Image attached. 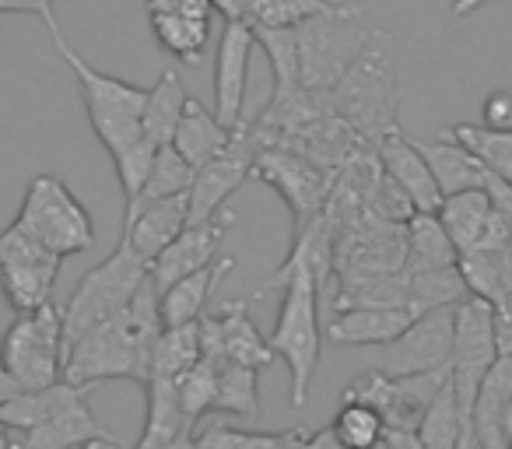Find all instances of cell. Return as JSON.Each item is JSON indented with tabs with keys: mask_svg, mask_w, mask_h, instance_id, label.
<instances>
[{
	"mask_svg": "<svg viewBox=\"0 0 512 449\" xmlns=\"http://www.w3.org/2000/svg\"><path fill=\"white\" fill-rule=\"evenodd\" d=\"M193 176H197V169H193V165L186 162V158L179 155V151L172 148V144L158 148V151H155V162H151L148 179H144L141 193H137V197L127 204V214H123V221L134 218V214L141 211V207L155 204V200L179 197V193H190Z\"/></svg>",
	"mask_w": 512,
	"mask_h": 449,
	"instance_id": "31",
	"label": "cell"
},
{
	"mask_svg": "<svg viewBox=\"0 0 512 449\" xmlns=\"http://www.w3.org/2000/svg\"><path fill=\"white\" fill-rule=\"evenodd\" d=\"M256 46L267 53L274 71V95L271 102H285L302 92V67H299V43L295 29H253Z\"/></svg>",
	"mask_w": 512,
	"mask_h": 449,
	"instance_id": "33",
	"label": "cell"
},
{
	"mask_svg": "<svg viewBox=\"0 0 512 449\" xmlns=\"http://www.w3.org/2000/svg\"><path fill=\"white\" fill-rule=\"evenodd\" d=\"M99 435H109V432L95 421L92 407H88V397H85V400H74L71 407L53 414L43 425L22 432V446L25 449H81L85 442L99 439Z\"/></svg>",
	"mask_w": 512,
	"mask_h": 449,
	"instance_id": "26",
	"label": "cell"
},
{
	"mask_svg": "<svg viewBox=\"0 0 512 449\" xmlns=\"http://www.w3.org/2000/svg\"><path fill=\"white\" fill-rule=\"evenodd\" d=\"M228 141H232V130L214 116V109H207L200 99L186 102L183 120H179L176 137H172V148H176L193 169L207 165L218 151H225Z\"/></svg>",
	"mask_w": 512,
	"mask_h": 449,
	"instance_id": "25",
	"label": "cell"
},
{
	"mask_svg": "<svg viewBox=\"0 0 512 449\" xmlns=\"http://www.w3.org/2000/svg\"><path fill=\"white\" fill-rule=\"evenodd\" d=\"M200 327L186 323V327H165L158 337L155 358H151V376L179 379L186 369L200 362Z\"/></svg>",
	"mask_w": 512,
	"mask_h": 449,
	"instance_id": "36",
	"label": "cell"
},
{
	"mask_svg": "<svg viewBox=\"0 0 512 449\" xmlns=\"http://www.w3.org/2000/svg\"><path fill=\"white\" fill-rule=\"evenodd\" d=\"M495 341L498 358H512V292L495 306Z\"/></svg>",
	"mask_w": 512,
	"mask_h": 449,
	"instance_id": "44",
	"label": "cell"
},
{
	"mask_svg": "<svg viewBox=\"0 0 512 449\" xmlns=\"http://www.w3.org/2000/svg\"><path fill=\"white\" fill-rule=\"evenodd\" d=\"M470 414L463 411L460 393L453 386V376L442 383V390L432 397V404L425 407L418 421V442L421 449H456L463 428H467Z\"/></svg>",
	"mask_w": 512,
	"mask_h": 449,
	"instance_id": "30",
	"label": "cell"
},
{
	"mask_svg": "<svg viewBox=\"0 0 512 449\" xmlns=\"http://www.w3.org/2000/svg\"><path fill=\"white\" fill-rule=\"evenodd\" d=\"M225 22H246V0H211Z\"/></svg>",
	"mask_w": 512,
	"mask_h": 449,
	"instance_id": "49",
	"label": "cell"
},
{
	"mask_svg": "<svg viewBox=\"0 0 512 449\" xmlns=\"http://www.w3.org/2000/svg\"><path fill=\"white\" fill-rule=\"evenodd\" d=\"M484 120H488V130H505L512 123V95L498 92L488 99L484 106Z\"/></svg>",
	"mask_w": 512,
	"mask_h": 449,
	"instance_id": "45",
	"label": "cell"
},
{
	"mask_svg": "<svg viewBox=\"0 0 512 449\" xmlns=\"http://www.w3.org/2000/svg\"><path fill=\"white\" fill-rule=\"evenodd\" d=\"M376 449H386V442H379V446H376Z\"/></svg>",
	"mask_w": 512,
	"mask_h": 449,
	"instance_id": "56",
	"label": "cell"
},
{
	"mask_svg": "<svg viewBox=\"0 0 512 449\" xmlns=\"http://www.w3.org/2000/svg\"><path fill=\"white\" fill-rule=\"evenodd\" d=\"M330 106L334 113L358 134V141H383L386 134L400 130L397 106V60L386 46V32L348 67L341 81L330 88Z\"/></svg>",
	"mask_w": 512,
	"mask_h": 449,
	"instance_id": "4",
	"label": "cell"
},
{
	"mask_svg": "<svg viewBox=\"0 0 512 449\" xmlns=\"http://www.w3.org/2000/svg\"><path fill=\"white\" fill-rule=\"evenodd\" d=\"M379 36L383 32L369 29L362 22V8L358 4H341V0H337V8L302 22L295 29L302 88L306 92H330Z\"/></svg>",
	"mask_w": 512,
	"mask_h": 449,
	"instance_id": "5",
	"label": "cell"
},
{
	"mask_svg": "<svg viewBox=\"0 0 512 449\" xmlns=\"http://www.w3.org/2000/svg\"><path fill=\"white\" fill-rule=\"evenodd\" d=\"M288 432H246V428L211 425L197 435V449H285Z\"/></svg>",
	"mask_w": 512,
	"mask_h": 449,
	"instance_id": "41",
	"label": "cell"
},
{
	"mask_svg": "<svg viewBox=\"0 0 512 449\" xmlns=\"http://www.w3.org/2000/svg\"><path fill=\"white\" fill-rule=\"evenodd\" d=\"M306 449H344V446H341V439L334 435V428H323V432L309 435Z\"/></svg>",
	"mask_w": 512,
	"mask_h": 449,
	"instance_id": "50",
	"label": "cell"
},
{
	"mask_svg": "<svg viewBox=\"0 0 512 449\" xmlns=\"http://www.w3.org/2000/svg\"><path fill=\"white\" fill-rule=\"evenodd\" d=\"M88 386H74L67 379L46 386V390H22L18 397H11L0 407V425L15 428V432H29V428L50 421L53 414H60L64 407H71L74 400H85Z\"/></svg>",
	"mask_w": 512,
	"mask_h": 449,
	"instance_id": "27",
	"label": "cell"
},
{
	"mask_svg": "<svg viewBox=\"0 0 512 449\" xmlns=\"http://www.w3.org/2000/svg\"><path fill=\"white\" fill-rule=\"evenodd\" d=\"M330 8L337 0H246V22L253 29H299Z\"/></svg>",
	"mask_w": 512,
	"mask_h": 449,
	"instance_id": "37",
	"label": "cell"
},
{
	"mask_svg": "<svg viewBox=\"0 0 512 449\" xmlns=\"http://www.w3.org/2000/svg\"><path fill=\"white\" fill-rule=\"evenodd\" d=\"M456 449H481V442H477V435L470 432V421H467V428H463V435H460V442H456Z\"/></svg>",
	"mask_w": 512,
	"mask_h": 449,
	"instance_id": "53",
	"label": "cell"
},
{
	"mask_svg": "<svg viewBox=\"0 0 512 449\" xmlns=\"http://www.w3.org/2000/svg\"><path fill=\"white\" fill-rule=\"evenodd\" d=\"M435 218L442 221L446 236L453 239L456 253H470L477 246H505L512 243V225L495 211L488 190H467L442 197Z\"/></svg>",
	"mask_w": 512,
	"mask_h": 449,
	"instance_id": "16",
	"label": "cell"
},
{
	"mask_svg": "<svg viewBox=\"0 0 512 449\" xmlns=\"http://www.w3.org/2000/svg\"><path fill=\"white\" fill-rule=\"evenodd\" d=\"M0 449H15V439H8V428L0 425Z\"/></svg>",
	"mask_w": 512,
	"mask_h": 449,
	"instance_id": "54",
	"label": "cell"
},
{
	"mask_svg": "<svg viewBox=\"0 0 512 449\" xmlns=\"http://www.w3.org/2000/svg\"><path fill=\"white\" fill-rule=\"evenodd\" d=\"M256 151H260L256 127L253 123H242V127L232 130V141L225 144V151H218L211 162L200 165L190 186V225L218 221L228 197L253 176Z\"/></svg>",
	"mask_w": 512,
	"mask_h": 449,
	"instance_id": "11",
	"label": "cell"
},
{
	"mask_svg": "<svg viewBox=\"0 0 512 449\" xmlns=\"http://www.w3.org/2000/svg\"><path fill=\"white\" fill-rule=\"evenodd\" d=\"M155 151H158L155 144L144 137V141H137L134 148L113 155V169H116V179H120V186H123L127 204L141 193L144 179H148V172H151V162H155Z\"/></svg>",
	"mask_w": 512,
	"mask_h": 449,
	"instance_id": "42",
	"label": "cell"
},
{
	"mask_svg": "<svg viewBox=\"0 0 512 449\" xmlns=\"http://www.w3.org/2000/svg\"><path fill=\"white\" fill-rule=\"evenodd\" d=\"M418 316L404 306H351L330 316L327 341L337 348H383L404 334Z\"/></svg>",
	"mask_w": 512,
	"mask_h": 449,
	"instance_id": "19",
	"label": "cell"
},
{
	"mask_svg": "<svg viewBox=\"0 0 512 449\" xmlns=\"http://www.w3.org/2000/svg\"><path fill=\"white\" fill-rule=\"evenodd\" d=\"M481 4H488V0H453V15L456 18H467L470 11H477Z\"/></svg>",
	"mask_w": 512,
	"mask_h": 449,
	"instance_id": "51",
	"label": "cell"
},
{
	"mask_svg": "<svg viewBox=\"0 0 512 449\" xmlns=\"http://www.w3.org/2000/svg\"><path fill=\"white\" fill-rule=\"evenodd\" d=\"M383 442L386 449H421L418 432H400V428H386Z\"/></svg>",
	"mask_w": 512,
	"mask_h": 449,
	"instance_id": "48",
	"label": "cell"
},
{
	"mask_svg": "<svg viewBox=\"0 0 512 449\" xmlns=\"http://www.w3.org/2000/svg\"><path fill=\"white\" fill-rule=\"evenodd\" d=\"M81 449H123V446L113 439V435H99V439L85 442V446H81Z\"/></svg>",
	"mask_w": 512,
	"mask_h": 449,
	"instance_id": "52",
	"label": "cell"
},
{
	"mask_svg": "<svg viewBox=\"0 0 512 449\" xmlns=\"http://www.w3.org/2000/svg\"><path fill=\"white\" fill-rule=\"evenodd\" d=\"M148 15H186V18H207L211 22L214 4L211 0H144Z\"/></svg>",
	"mask_w": 512,
	"mask_h": 449,
	"instance_id": "43",
	"label": "cell"
},
{
	"mask_svg": "<svg viewBox=\"0 0 512 449\" xmlns=\"http://www.w3.org/2000/svg\"><path fill=\"white\" fill-rule=\"evenodd\" d=\"M456 271H460L470 295L498 306V302L512 292V243L477 246V250H470V253H460Z\"/></svg>",
	"mask_w": 512,
	"mask_h": 449,
	"instance_id": "24",
	"label": "cell"
},
{
	"mask_svg": "<svg viewBox=\"0 0 512 449\" xmlns=\"http://www.w3.org/2000/svg\"><path fill=\"white\" fill-rule=\"evenodd\" d=\"M334 435L341 439L344 449H376L386 435V421L369 404H355V400H341V411L330 421Z\"/></svg>",
	"mask_w": 512,
	"mask_h": 449,
	"instance_id": "38",
	"label": "cell"
},
{
	"mask_svg": "<svg viewBox=\"0 0 512 449\" xmlns=\"http://www.w3.org/2000/svg\"><path fill=\"white\" fill-rule=\"evenodd\" d=\"M43 22H46V29H50V39H53V46H57V53L64 57V64L71 67L74 81H78L88 123H92L102 148L109 151V158L134 148L137 141H144L141 116H144V106H148V92L130 85V81L113 78V74L95 71L92 64H85V60L71 50V43L64 39V32H60V25H57V15L43 18Z\"/></svg>",
	"mask_w": 512,
	"mask_h": 449,
	"instance_id": "3",
	"label": "cell"
},
{
	"mask_svg": "<svg viewBox=\"0 0 512 449\" xmlns=\"http://www.w3.org/2000/svg\"><path fill=\"white\" fill-rule=\"evenodd\" d=\"M162 330L158 292L148 278L120 316L95 327L67 351L64 379L74 386H88V390L109 383V379H134V383L148 386L151 358H155Z\"/></svg>",
	"mask_w": 512,
	"mask_h": 449,
	"instance_id": "1",
	"label": "cell"
},
{
	"mask_svg": "<svg viewBox=\"0 0 512 449\" xmlns=\"http://www.w3.org/2000/svg\"><path fill=\"white\" fill-rule=\"evenodd\" d=\"M414 148L421 151V158L432 169V179L439 186L442 197L467 190H488L495 172L474 155L463 141H456L453 134H442V141H414Z\"/></svg>",
	"mask_w": 512,
	"mask_h": 449,
	"instance_id": "21",
	"label": "cell"
},
{
	"mask_svg": "<svg viewBox=\"0 0 512 449\" xmlns=\"http://www.w3.org/2000/svg\"><path fill=\"white\" fill-rule=\"evenodd\" d=\"M64 309L46 302L32 313H18L0 337V369L18 390H46L64 379Z\"/></svg>",
	"mask_w": 512,
	"mask_h": 449,
	"instance_id": "8",
	"label": "cell"
},
{
	"mask_svg": "<svg viewBox=\"0 0 512 449\" xmlns=\"http://www.w3.org/2000/svg\"><path fill=\"white\" fill-rule=\"evenodd\" d=\"M271 288H285V299H281L278 320H274V330L267 341H271L274 358H281L288 365L292 404L306 407L316 365H320V348H323L320 285H316L306 260L299 253H288V260L281 264V271H274V278L267 281L264 292H271Z\"/></svg>",
	"mask_w": 512,
	"mask_h": 449,
	"instance_id": "2",
	"label": "cell"
},
{
	"mask_svg": "<svg viewBox=\"0 0 512 449\" xmlns=\"http://www.w3.org/2000/svg\"><path fill=\"white\" fill-rule=\"evenodd\" d=\"M453 327H456V306L421 313L397 341L379 348V358L372 362V369L386 372V376H418V372L449 369V358H453Z\"/></svg>",
	"mask_w": 512,
	"mask_h": 449,
	"instance_id": "13",
	"label": "cell"
},
{
	"mask_svg": "<svg viewBox=\"0 0 512 449\" xmlns=\"http://www.w3.org/2000/svg\"><path fill=\"white\" fill-rule=\"evenodd\" d=\"M256 50V36L249 22H225L214 53V116L228 130L242 127V106H246L249 60Z\"/></svg>",
	"mask_w": 512,
	"mask_h": 449,
	"instance_id": "15",
	"label": "cell"
},
{
	"mask_svg": "<svg viewBox=\"0 0 512 449\" xmlns=\"http://www.w3.org/2000/svg\"><path fill=\"white\" fill-rule=\"evenodd\" d=\"M214 411L232 414V418H253V414L260 411V369L221 362Z\"/></svg>",
	"mask_w": 512,
	"mask_h": 449,
	"instance_id": "35",
	"label": "cell"
},
{
	"mask_svg": "<svg viewBox=\"0 0 512 449\" xmlns=\"http://www.w3.org/2000/svg\"><path fill=\"white\" fill-rule=\"evenodd\" d=\"M57 0H0V15H39L50 18Z\"/></svg>",
	"mask_w": 512,
	"mask_h": 449,
	"instance_id": "46",
	"label": "cell"
},
{
	"mask_svg": "<svg viewBox=\"0 0 512 449\" xmlns=\"http://www.w3.org/2000/svg\"><path fill=\"white\" fill-rule=\"evenodd\" d=\"M200 327V355L207 362H235L249 365V369H267L274 365V351L260 330H256L253 316H249V299H232L218 309V313H204L197 320Z\"/></svg>",
	"mask_w": 512,
	"mask_h": 449,
	"instance_id": "14",
	"label": "cell"
},
{
	"mask_svg": "<svg viewBox=\"0 0 512 449\" xmlns=\"http://www.w3.org/2000/svg\"><path fill=\"white\" fill-rule=\"evenodd\" d=\"M186 229H190V193H179V197L155 200V204L141 207L134 218L123 221V239L137 257L151 264Z\"/></svg>",
	"mask_w": 512,
	"mask_h": 449,
	"instance_id": "20",
	"label": "cell"
},
{
	"mask_svg": "<svg viewBox=\"0 0 512 449\" xmlns=\"http://www.w3.org/2000/svg\"><path fill=\"white\" fill-rule=\"evenodd\" d=\"M456 141H463L498 179L512 186V127L505 130H488V127H456Z\"/></svg>",
	"mask_w": 512,
	"mask_h": 449,
	"instance_id": "39",
	"label": "cell"
},
{
	"mask_svg": "<svg viewBox=\"0 0 512 449\" xmlns=\"http://www.w3.org/2000/svg\"><path fill=\"white\" fill-rule=\"evenodd\" d=\"M404 271L421 274V271H442V267H456L460 253H456L453 239L446 236L442 221L435 214H418L414 211L407 218V243H404Z\"/></svg>",
	"mask_w": 512,
	"mask_h": 449,
	"instance_id": "28",
	"label": "cell"
},
{
	"mask_svg": "<svg viewBox=\"0 0 512 449\" xmlns=\"http://www.w3.org/2000/svg\"><path fill=\"white\" fill-rule=\"evenodd\" d=\"M512 411V358H498L484 376L474 404H470V432L477 435L481 449L505 446V421Z\"/></svg>",
	"mask_w": 512,
	"mask_h": 449,
	"instance_id": "22",
	"label": "cell"
},
{
	"mask_svg": "<svg viewBox=\"0 0 512 449\" xmlns=\"http://www.w3.org/2000/svg\"><path fill=\"white\" fill-rule=\"evenodd\" d=\"M498 362L495 341V306L477 295L456 302V327H453V358H449V376L460 393L463 411L470 414L477 390H481L488 369Z\"/></svg>",
	"mask_w": 512,
	"mask_h": 449,
	"instance_id": "10",
	"label": "cell"
},
{
	"mask_svg": "<svg viewBox=\"0 0 512 449\" xmlns=\"http://www.w3.org/2000/svg\"><path fill=\"white\" fill-rule=\"evenodd\" d=\"M15 449H25V446H22V442H15Z\"/></svg>",
	"mask_w": 512,
	"mask_h": 449,
	"instance_id": "57",
	"label": "cell"
},
{
	"mask_svg": "<svg viewBox=\"0 0 512 449\" xmlns=\"http://www.w3.org/2000/svg\"><path fill=\"white\" fill-rule=\"evenodd\" d=\"M253 176L264 179L267 186H274L288 200V207L295 214V229H302L316 214H323V204H327L330 193V176L313 158L299 155L292 148H281V144H260Z\"/></svg>",
	"mask_w": 512,
	"mask_h": 449,
	"instance_id": "12",
	"label": "cell"
},
{
	"mask_svg": "<svg viewBox=\"0 0 512 449\" xmlns=\"http://www.w3.org/2000/svg\"><path fill=\"white\" fill-rule=\"evenodd\" d=\"M15 225L57 257H74L95 246V225L88 207L71 193V186L53 172H39L25 186Z\"/></svg>",
	"mask_w": 512,
	"mask_h": 449,
	"instance_id": "7",
	"label": "cell"
},
{
	"mask_svg": "<svg viewBox=\"0 0 512 449\" xmlns=\"http://www.w3.org/2000/svg\"><path fill=\"white\" fill-rule=\"evenodd\" d=\"M151 36L169 57L179 64H197L211 39V22L207 18H186V15H148Z\"/></svg>",
	"mask_w": 512,
	"mask_h": 449,
	"instance_id": "32",
	"label": "cell"
},
{
	"mask_svg": "<svg viewBox=\"0 0 512 449\" xmlns=\"http://www.w3.org/2000/svg\"><path fill=\"white\" fill-rule=\"evenodd\" d=\"M186 102H190V95H186L183 78H179L176 67L162 71L158 85L148 88V106H144V116H141V130H144V137L155 144V148L172 144L179 120H183Z\"/></svg>",
	"mask_w": 512,
	"mask_h": 449,
	"instance_id": "29",
	"label": "cell"
},
{
	"mask_svg": "<svg viewBox=\"0 0 512 449\" xmlns=\"http://www.w3.org/2000/svg\"><path fill=\"white\" fill-rule=\"evenodd\" d=\"M221 239H225V225L221 221H207V225H190L179 239H172L162 253L148 264V278L155 292H169L176 281L190 278V274L204 271L218 260Z\"/></svg>",
	"mask_w": 512,
	"mask_h": 449,
	"instance_id": "18",
	"label": "cell"
},
{
	"mask_svg": "<svg viewBox=\"0 0 512 449\" xmlns=\"http://www.w3.org/2000/svg\"><path fill=\"white\" fill-rule=\"evenodd\" d=\"M134 449H197V435L183 432V435H172V439H155V435H141Z\"/></svg>",
	"mask_w": 512,
	"mask_h": 449,
	"instance_id": "47",
	"label": "cell"
},
{
	"mask_svg": "<svg viewBox=\"0 0 512 449\" xmlns=\"http://www.w3.org/2000/svg\"><path fill=\"white\" fill-rule=\"evenodd\" d=\"M176 393H179L183 414L197 425L204 414L214 411V397H218V365L200 358L193 369H186L183 376L176 379Z\"/></svg>",
	"mask_w": 512,
	"mask_h": 449,
	"instance_id": "40",
	"label": "cell"
},
{
	"mask_svg": "<svg viewBox=\"0 0 512 449\" xmlns=\"http://www.w3.org/2000/svg\"><path fill=\"white\" fill-rule=\"evenodd\" d=\"M467 285H463L456 267H442V271H421L407 274V309L414 316L432 313V309H446L467 299Z\"/></svg>",
	"mask_w": 512,
	"mask_h": 449,
	"instance_id": "34",
	"label": "cell"
},
{
	"mask_svg": "<svg viewBox=\"0 0 512 449\" xmlns=\"http://www.w3.org/2000/svg\"><path fill=\"white\" fill-rule=\"evenodd\" d=\"M235 267L232 257H218L211 267L190 274V278L176 281L169 292L158 295V313H162V327H186V323H197L207 313V302H211L218 281L225 278Z\"/></svg>",
	"mask_w": 512,
	"mask_h": 449,
	"instance_id": "23",
	"label": "cell"
},
{
	"mask_svg": "<svg viewBox=\"0 0 512 449\" xmlns=\"http://www.w3.org/2000/svg\"><path fill=\"white\" fill-rule=\"evenodd\" d=\"M148 281V260H141L120 236L116 250L85 274L64 306V348L71 351L85 334L120 316Z\"/></svg>",
	"mask_w": 512,
	"mask_h": 449,
	"instance_id": "6",
	"label": "cell"
},
{
	"mask_svg": "<svg viewBox=\"0 0 512 449\" xmlns=\"http://www.w3.org/2000/svg\"><path fill=\"white\" fill-rule=\"evenodd\" d=\"M60 264L64 257L29 239L15 221L0 232V292L15 313H32L50 302L60 278Z\"/></svg>",
	"mask_w": 512,
	"mask_h": 449,
	"instance_id": "9",
	"label": "cell"
},
{
	"mask_svg": "<svg viewBox=\"0 0 512 449\" xmlns=\"http://www.w3.org/2000/svg\"><path fill=\"white\" fill-rule=\"evenodd\" d=\"M505 446L512 449V411H509V421H505Z\"/></svg>",
	"mask_w": 512,
	"mask_h": 449,
	"instance_id": "55",
	"label": "cell"
},
{
	"mask_svg": "<svg viewBox=\"0 0 512 449\" xmlns=\"http://www.w3.org/2000/svg\"><path fill=\"white\" fill-rule=\"evenodd\" d=\"M376 158H379V165H383L386 179L407 197L411 211H418V214L439 211L442 193L432 179V169H428V162L421 158V151L414 148V141L404 130L386 134L383 141L376 144Z\"/></svg>",
	"mask_w": 512,
	"mask_h": 449,
	"instance_id": "17",
	"label": "cell"
}]
</instances>
